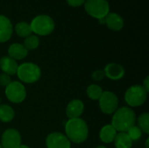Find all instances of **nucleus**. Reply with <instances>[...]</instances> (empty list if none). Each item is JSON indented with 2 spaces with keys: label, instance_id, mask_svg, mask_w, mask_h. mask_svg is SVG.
Here are the masks:
<instances>
[{
  "label": "nucleus",
  "instance_id": "f257e3e1",
  "mask_svg": "<svg viewBox=\"0 0 149 148\" xmlns=\"http://www.w3.org/2000/svg\"><path fill=\"white\" fill-rule=\"evenodd\" d=\"M65 136L75 144H80L86 140L89 133L88 126L86 122L80 119H69L65 125Z\"/></svg>",
  "mask_w": 149,
  "mask_h": 148
},
{
  "label": "nucleus",
  "instance_id": "f03ea898",
  "mask_svg": "<svg viewBox=\"0 0 149 148\" xmlns=\"http://www.w3.org/2000/svg\"><path fill=\"white\" fill-rule=\"evenodd\" d=\"M135 113L130 107L123 106L117 109L113 113L111 125L117 132L127 133L135 125Z\"/></svg>",
  "mask_w": 149,
  "mask_h": 148
},
{
  "label": "nucleus",
  "instance_id": "7ed1b4c3",
  "mask_svg": "<svg viewBox=\"0 0 149 148\" xmlns=\"http://www.w3.org/2000/svg\"><path fill=\"white\" fill-rule=\"evenodd\" d=\"M16 74L22 82L25 84H33L39 80L41 70L38 65L31 62H25L18 65Z\"/></svg>",
  "mask_w": 149,
  "mask_h": 148
},
{
  "label": "nucleus",
  "instance_id": "20e7f679",
  "mask_svg": "<svg viewBox=\"0 0 149 148\" xmlns=\"http://www.w3.org/2000/svg\"><path fill=\"white\" fill-rule=\"evenodd\" d=\"M31 31L39 36H46L54 30L55 24L53 19L47 15H39L33 18L31 23Z\"/></svg>",
  "mask_w": 149,
  "mask_h": 148
},
{
  "label": "nucleus",
  "instance_id": "39448f33",
  "mask_svg": "<svg viewBox=\"0 0 149 148\" xmlns=\"http://www.w3.org/2000/svg\"><path fill=\"white\" fill-rule=\"evenodd\" d=\"M148 98V92L141 85H134L129 87L125 93V101L132 107L142 106Z\"/></svg>",
  "mask_w": 149,
  "mask_h": 148
},
{
  "label": "nucleus",
  "instance_id": "423d86ee",
  "mask_svg": "<svg viewBox=\"0 0 149 148\" xmlns=\"http://www.w3.org/2000/svg\"><path fill=\"white\" fill-rule=\"evenodd\" d=\"M84 4L86 11L99 20L109 13V3L107 0H86Z\"/></svg>",
  "mask_w": 149,
  "mask_h": 148
},
{
  "label": "nucleus",
  "instance_id": "0eeeda50",
  "mask_svg": "<svg viewBox=\"0 0 149 148\" xmlns=\"http://www.w3.org/2000/svg\"><path fill=\"white\" fill-rule=\"evenodd\" d=\"M5 96L9 101L19 104L26 98V89L22 83L18 81H11L5 87Z\"/></svg>",
  "mask_w": 149,
  "mask_h": 148
},
{
  "label": "nucleus",
  "instance_id": "6e6552de",
  "mask_svg": "<svg viewBox=\"0 0 149 148\" xmlns=\"http://www.w3.org/2000/svg\"><path fill=\"white\" fill-rule=\"evenodd\" d=\"M99 106L103 113L113 114L118 109V97L112 92H103L99 99Z\"/></svg>",
  "mask_w": 149,
  "mask_h": 148
},
{
  "label": "nucleus",
  "instance_id": "1a4fd4ad",
  "mask_svg": "<svg viewBox=\"0 0 149 148\" xmlns=\"http://www.w3.org/2000/svg\"><path fill=\"white\" fill-rule=\"evenodd\" d=\"M21 145V136L16 129H7L3 132L1 139L3 148H17Z\"/></svg>",
  "mask_w": 149,
  "mask_h": 148
},
{
  "label": "nucleus",
  "instance_id": "9d476101",
  "mask_svg": "<svg viewBox=\"0 0 149 148\" xmlns=\"http://www.w3.org/2000/svg\"><path fill=\"white\" fill-rule=\"evenodd\" d=\"M45 144L47 148H71V142L67 137L58 132L48 134Z\"/></svg>",
  "mask_w": 149,
  "mask_h": 148
},
{
  "label": "nucleus",
  "instance_id": "9b49d317",
  "mask_svg": "<svg viewBox=\"0 0 149 148\" xmlns=\"http://www.w3.org/2000/svg\"><path fill=\"white\" fill-rule=\"evenodd\" d=\"M105 76L112 80L121 79L125 75L124 68L117 63H110L107 65L104 68Z\"/></svg>",
  "mask_w": 149,
  "mask_h": 148
},
{
  "label": "nucleus",
  "instance_id": "f8f14e48",
  "mask_svg": "<svg viewBox=\"0 0 149 148\" xmlns=\"http://www.w3.org/2000/svg\"><path fill=\"white\" fill-rule=\"evenodd\" d=\"M84 109H85V106L81 100L72 99L67 105L65 109V113L68 119H77L82 115Z\"/></svg>",
  "mask_w": 149,
  "mask_h": 148
},
{
  "label": "nucleus",
  "instance_id": "ddd939ff",
  "mask_svg": "<svg viewBox=\"0 0 149 148\" xmlns=\"http://www.w3.org/2000/svg\"><path fill=\"white\" fill-rule=\"evenodd\" d=\"M18 65L17 61L9 56H3L0 58V69L3 73L12 76L17 73Z\"/></svg>",
  "mask_w": 149,
  "mask_h": 148
},
{
  "label": "nucleus",
  "instance_id": "4468645a",
  "mask_svg": "<svg viewBox=\"0 0 149 148\" xmlns=\"http://www.w3.org/2000/svg\"><path fill=\"white\" fill-rule=\"evenodd\" d=\"M12 35V24L9 18L0 15V43L8 41Z\"/></svg>",
  "mask_w": 149,
  "mask_h": 148
},
{
  "label": "nucleus",
  "instance_id": "2eb2a0df",
  "mask_svg": "<svg viewBox=\"0 0 149 148\" xmlns=\"http://www.w3.org/2000/svg\"><path fill=\"white\" fill-rule=\"evenodd\" d=\"M104 24L112 31H120L123 28L124 21L122 17L116 13H108L104 17Z\"/></svg>",
  "mask_w": 149,
  "mask_h": 148
},
{
  "label": "nucleus",
  "instance_id": "dca6fc26",
  "mask_svg": "<svg viewBox=\"0 0 149 148\" xmlns=\"http://www.w3.org/2000/svg\"><path fill=\"white\" fill-rule=\"evenodd\" d=\"M9 57L17 60H21L28 55V50L24 46V44L14 43L8 48Z\"/></svg>",
  "mask_w": 149,
  "mask_h": 148
},
{
  "label": "nucleus",
  "instance_id": "f3484780",
  "mask_svg": "<svg viewBox=\"0 0 149 148\" xmlns=\"http://www.w3.org/2000/svg\"><path fill=\"white\" fill-rule=\"evenodd\" d=\"M117 133V131L113 128L112 125H106L101 128L100 132V138L102 142L109 144L113 142Z\"/></svg>",
  "mask_w": 149,
  "mask_h": 148
},
{
  "label": "nucleus",
  "instance_id": "a211bd4d",
  "mask_svg": "<svg viewBox=\"0 0 149 148\" xmlns=\"http://www.w3.org/2000/svg\"><path fill=\"white\" fill-rule=\"evenodd\" d=\"M113 142L116 148H132L134 141L130 139L127 133L120 132L116 134Z\"/></svg>",
  "mask_w": 149,
  "mask_h": 148
},
{
  "label": "nucleus",
  "instance_id": "6ab92c4d",
  "mask_svg": "<svg viewBox=\"0 0 149 148\" xmlns=\"http://www.w3.org/2000/svg\"><path fill=\"white\" fill-rule=\"evenodd\" d=\"M15 117V112L9 105H0V121L7 123L10 122Z\"/></svg>",
  "mask_w": 149,
  "mask_h": 148
},
{
  "label": "nucleus",
  "instance_id": "aec40b11",
  "mask_svg": "<svg viewBox=\"0 0 149 148\" xmlns=\"http://www.w3.org/2000/svg\"><path fill=\"white\" fill-rule=\"evenodd\" d=\"M16 33L21 38H27L31 35V25L25 22H19L15 26Z\"/></svg>",
  "mask_w": 149,
  "mask_h": 148
},
{
  "label": "nucleus",
  "instance_id": "412c9836",
  "mask_svg": "<svg viewBox=\"0 0 149 148\" xmlns=\"http://www.w3.org/2000/svg\"><path fill=\"white\" fill-rule=\"evenodd\" d=\"M102 93H103V90L98 85L93 84L86 88V94L93 100H99Z\"/></svg>",
  "mask_w": 149,
  "mask_h": 148
},
{
  "label": "nucleus",
  "instance_id": "4be33fe9",
  "mask_svg": "<svg viewBox=\"0 0 149 148\" xmlns=\"http://www.w3.org/2000/svg\"><path fill=\"white\" fill-rule=\"evenodd\" d=\"M138 122V127L146 134L149 133V113H144L141 114L137 120Z\"/></svg>",
  "mask_w": 149,
  "mask_h": 148
},
{
  "label": "nucleus",
  "instance_id": "5701e85b",
  "mask_svg": "<svg viewBox=\"0 0 149 148\" xmlns=\"http://www.w3.org/2000/svg\"><path fill=\"white\" fill-rule=\"evenodd\" d=\"M38 45H39V39H38V38L37 36L31 35V36L25 38L24 46L28 51L35 50L36 48H38Z\"/></svg>",
  "mask_w": 149,
  "mask_h": 148
},
{
  "label": "nucleus",
  "instance_id": "b1692460",
  "mask_svg": "<svg viewBox=\"0 0 149 148\" xmlns=\"http://www.w3.org/2000/svg\"><path fill=\"white\" fill-rule=\"evenodd\" d=\"M127 133L128 134V136L130 137V139L133 140V141H135V140H138L139 139H141V135H142V132L141 130L136 126L135 125L134 126H132L127 132Z\"/></svg>",
  "mask_w": 149,
  "mask_h": 148
},
{
  "label": "nucleus",
  "instance_id": "393cba45",
  "mask_svg": "<svg viewBox=\"0 0 149 148\" xmlns=\"http://www.w3.org/2000/svg\"><path fill=\"white\" fill-rule=\"evenodd\" d=\"M10 82H11V79L10 75H7L5 73L0 74V85L1 86L6 87Z\"/></svg>",
  "mask_w": 149,
  "mask_h": 148
},
{
  "label": "nucleus",
  "instance_id": "a878e982",
  "mask_svg": "<svg viewBox=\"0 0 149 148\" xmlns=\"http://www.w3.org/2000/svg\"><path fill=\"white\" fill-rule=\"evenodd\" d=\"M105 77H106V76H105V72H104L103 70H96V71L93 72V74H92L93 79H94V80H96V81H100V80H102Z\"/></svg>",
  "mask_w": 149,
  "mask_h": 148
},
{
  "label": "nucleus",
  "instance_id": "bb28decb",
  "mask_svg": "<svg viewBox=\"0 0 149 148\" xmlns=\"http://www.w3.org/2000/svg\"><path fill=\"white\" fill-rule=\"evenodd\" d=\"M68 4L72 7H78L85 3L86 0H66Z\"/></svg>",
  "mask_w": 149,
  "mask_h": 148
},
{
  "label": "nucleus",
  "instance_id": "cd10ccee",
  "mask_svg": "<svg viewBox=\"0 0 149 148\" xmlns=\"http://www.w3.org/2000/svg\"><path fill=\"white\" fill-rule=\"evenodd\" d=\"M143 88L146 90V92L148 93L149 92V77H146V79L143 81V85H142Z\"/></svg>",
  "mask_w": 149,
  "mask_h": 148
},
{
  "label": "nucleus",
  "instance_id": "c85d7f7f",
  "mask_svg": "<svg viewBox=\"0 0 149 148\" xmlns=\"http://www.w3.org/2000/svg\"><path fill=\"white\" fill-rule=\"evenodd\" d=\"M17 148H30V147H29L28 146H26V145H22V144H21V145H20V146H19Z\"/></svg>",
  "mask_w": 149,
  "mask_h": 148
},
{
  "label": "nucleus",
  "instance_id": "c756f323",
  "mask_svg": "<svg viewBox=\"0 0 149 148\" xmlns=\"http://www.w3.org/2000/svg\"><path fill=\"white\" fill-rule=\"evenodd\" d=\"M148 142H149V139H147V140H146V148H149Z\"/></svg>",
  "mask_w": 149,
  "mask_h": 148
},
{
  "label": "nucleus",
  "instance_id": "7c9ffc66",
  "mask_svg": "<svg viewBox=\"0 0 149 148\" xmlns=\"http://www.w3.org/2000/svg\"><path fill=\"white\" fill-rule=\"evenodd\" d=\"M96 148H107V147H104V146H98Z\"/></svg>",
  "mask_w": 149,
  "mask_h": 148
},
{
  "label": "nucleus",
  "instance_id": "2f4dec72",
  "mask_svg": "<svg viewBox=\"0 0 149 148\" xmlns=\"http://www.w3.org/2000/svg\"><path fill=\"white\" fill-rule=\"evenodd\" d=\"M0 148H3L2 147V146H1V143H0Z\"/></svg>",
  "mask_w": 149,
  "mask_h": 148
},
{
  "label": "nucleus",
  "instance_id": "473e14b6",
  "mask_svg": "<svg viewBox=\"0 0 149 148\" xmlns=\"http://www.w3.org/2000/svg\"><path fill=\"white\" fill-rule=\"evenodd\" d=\"M0 102H1V98H0Z\"/></svg>",
  "mask_w": 149,
  "mask_h": 148
}]
</instances>
